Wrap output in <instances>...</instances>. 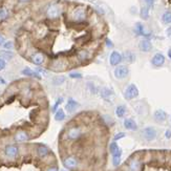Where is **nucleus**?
<instances>
[{
    "mask_svg": "<svg viewBox=\"0 0 171 171\" xmlns=\"http://www.w3.org/2000/svg\"><path fill=\"white\" fill-rule=\"evenodd\" d=\"M83 134V129L80 126H71L66 131V138L69 141H76Z\"/></svg>",
    "mask_w": 171,
    "mask_h": 171,
    "instance_id": "1",
    "label": "nucleus"
},
{
    "mask_svg": "<svg viewBox=\"0 0 171 171\" xmlns=\"http://www.w3.org/2000/svg\"><path fill=\"white\" fill-rule=\"evenodd\" d=\"M139 97V88L135 84H129L124 90V98L127 101L134 100Z\"/></svg>",
    "mask_w": 171,
    "mask_h": 171,
    "instance_id": "2",
    "label": "nucleus"
},
{
    "mask_svg": "<svg viewBox=\"0 0 171 171\" xmlns=\"http://www.w3.org/2000/svg\"><path fill=\"white\" fill-rule=\"evenodd\" d=\"M141 135L145 141L151 142L156 139V137H158V132H156V130L153 128V127H145V128L142 129Z\"/></svg>",
    "mask_w": 171,
    "mask_h": 171,
    "instance_id": "3",
    "label": "nucleus"
},
{
    "mask_svg": "<svg viewBox=\"0 0 171 171\" xmlns=\"http://www.w3.org/2000/svg\"><path fill=\"white\" fill-rule=\"evenodd\" d=\"M61 13H62V7L58 3H54L48 7L46 15L50 19H56L58 17H60Z\"/></svg>",
    "mask_w": 171,
    "mask_h": 171,
    "instance_id": "4",
    "label": "nucleus"
},
{
    "mask_svg": "<svg viewBox=\"0 0 171 171\" xmlns=\"http://www.w3.org/2000/svg\"><path fill=\"white\" fill-rule=\"evenodd\" d=\"M4 155L8 160H14L19 154V148L16 145H7L4 147Z\"/></svg>",
    "mask_w": 171,
    "mask_h": 171,
    "instance_id": "5",
    "label": "nucleus"
},
{
    "mask_svg": "<svg viewBox=\"0 0 171 171\" xmlns=\"http://www.w3.org/2000/svg\"><path fill=\"white\" fill-rule=\"evenodd\" d=\"M114 75L118 80H123V79H125V78L128 77L129 68L127 67L126 65H119L115 68Z\"/></svg>",
    "mask_w": 171,
    "mask_h": 171,
    "instance_id": "6",
    "label": "nucleus"
},
{
    "mask_svg": "<svg viewBox=\"0 0 171 171\" xmlns=\"http://www.w3.org/2000/svg\"><path fill=\"white\" fill-rule=\"evenodd\" d=\"M71 18L76 22H82L86 19V12L83 7H76L71 13Z\"/></svg>",
    "mask_w": 171,
    "mask_h": 171,
    "instance_id": "7",
    "label": "nucleus"
},
{
    "mask_svg": "<svg viewBox=\"0 0 171 171\" xmlns=\"http://www.w3.org/2000/svg\"><path fill=\"white\" fill-rule=\"evenodd\" d=\"M63 166L67 170H75L79 166V161L75 156H67L63 160Z\"/></svg>",
    "mask_w": 171,
    "mask_h": 171,
    "instance_id": "8",
    "label": "nucleus"
},
{
    "mask_svg": "<svg viewBox=\"0 0 171 171\" xmlns=\"http://www.w3.org/2000/svg\"><path fill=\"white\" fill-rule=\"evenodd\" d=\"M122 60H123V56L117 51H114L110 54V56H109V63H110L111 66H115L117 67V66L121 65Z\"/></svg>",
    "mask_w": 171,
    "mask_h": 171,
    "instance_id": "9",
    "label": "nucleus"
},
{
    "mask_svg": "<svg viewBox=\"0 0 171 171\" xmlns=\"http://www.w3.org/2000/svg\"><path fill=\"white\" fill-rule=\"evenodd\" d=\"M128 171H141L142 169V162L139 158H132L128 162Z\"/></svg>",
    "mask_w": 171,
    "mask_h": 171,
    "instance_id": "10",
    "label": "nucleus"
},
{
    "mask_svg": "<svg viewBox=\"0 0 171 171\" xmlns=\"http://www.w3.org/2000/svg\"><path fill=\"white\" fill-rule=\"evenodd\" d=\"M151 64L155 67H161L165 64V57L163 54L158 53L152 57L151 59Z\"/></svg>",
    "mask_w": 171,
    "mask_h": 171,
    "instance_id": "11",
    "label": "nucleus"
},
{
    "mask_svg": "<svg viewBox=\"0 0 171 171\" xmlns=\"http://www.w3.org/2000/svg\"><path fill=\"white\" fill-rule=\"evenodd\" d=\"M78 107H79V103L75 99H72V98H69L65 105V110L69 112V114H71V112H75L77 110Z\"/></svg>",
    "mask_w": 171,
    "mask_h": 171,
    "instance_id": "12",
    "label": "nucleus"
},
{
    "mask_svg": "<svg viewBox=\"0 0 171 171\" xmlns=\"http://www.w3.org/2000/svg\"><path fill=\"white\" fill-rule=\"evenodd\" d=\"M139 48L144 53H148L152 50V44L149 39H143L139 43Z\"/></svg>",
    "mask_w": 171,
    "mask_h": 171,
    "instance_id": "13",
    "label": "nucleus"
},
{
    "mask_svg": "<svg viewBox=\"0 0 171 171\" xmlns=\"http://www.w3.org/2000/svg\"><path fill=\"white\" fill-rule=\"evenodd\" d=\"M123 124H124V127H125L126 129L130 130V131H135V130H138V124L135 123V121L131 118L125 119Z\"/></svg>",
    "mask_w": 171,
    "mask_h": 171,
    "instance_id": "14",
    "label": "nucleus"
},
{
    "mask_svg": "<svg viewBox=\"0 0 171 171\" xmlns=\"http://www.w3.org/2000/svg\"><path fill=\"white\" fill-rule=\"evenodd\" d=\"M28 139H30V135H28V133L27 131H24V130H20L15 134V137H14V140L16 142H18V143H23V142H27Z\"/></svg>",
    "mask_w": 171,
    "mask_h": 171,
    "instance_id": "15",
    "label": "nucleus"
},
{
    "mask_svg": "<svg viewBox=\"0 0 171 171\" xmlns=\"http://www.w3.org/2000/svg\"><path fill=\"white\" fill-rule=\"evenodd\" d=\"M99 94L101 95V98L104 100H106V101H109L110 100V98L111 97H114V95H115V92L112 89L110 88H108V87H103L101 90L99 91Z\"/></svg>",
    "mask_w": 171,
    "mask_h": 171,
    "instance_id": "16",
    "label": "nucleus"
},
{
    "mask_svg": "<svg viewBox=\"0 0 171 171\" xmlns=\"http://www.w3.org/2000/svg\"><path fill=\"white\" fill-rule=\"evenodd\" d=\"M134 32H135V34L138 35V36H143V37H150L151 35H150L149 33H147L146 31H145V27H144V25L142 24V23H137L135 24V27H134Z\"/></svg>",
    "mask_w": 171,
    "mask_h": 171,
    "instance_id": "17",
    "label": "nucleus"
},
{
    "mask_svg": "<svg viewBox=\"0 0 171 171\" xmlns=\"http://www.w3.org/2000/svg\"><path fill=\"white\" fill-rule=\"evenodd\" d=\"M44 60H45L44 55L41 53H36L32 56V62H33L35 65H38V66L42 65L43 63H44Z\"/></svg>",
    "mask_w": 171,
    "mask_h": 171,
    "instance_id": "18",
    "label": "nucleus"
},
{
    "mask_svg": "<svg viewBox=\"0 0 171 171\" xmlns=\"http://www.w3.org/2000/svg\"><path fill=\"white\" fill-rule=\"evenodd\" d=\"M22 75H24V76L27 77H32V78H35V79H41V75L38 74L36 71H33V69H31L30 67H25L22 69Z\"/></svg>",
    "mask_w": 171,
    "mask_h": 171,
    "instance_id": "19",
    "label": "nucleus"
},
{
    "mask_svg": "<svg viewBox=\"0 0 171 171\" xmlns=\"http://www.w3.org/2000/svg\"><path fill=\"white\" fill-rule=\"evenodd\" d=\"M37 154L40 159H45L50 155V149L44 145H40V146L37 147Z\"/></svg>",
    "mask_w": 171,
    "mask_h": 171,
    "instance_id": "20",
    "label": "nucleus"
},
{
    "mask_svg": "<svg viewBox=\"0 0 171 171\" xmlns=\"http://www.w3.org/2000/svg\"><path fill=\"white\" fill-rule=\"evenodd\" d=\"M167 112L164 111L163 109H158V110L154 111V114H153V118H154L155 121L158 122H164L166 121L167 119Z\"/></svg>",
    "mask_w": 171,
    "mask_h": 171,
    "instance_id": "21",
    "label": "nucleus"
},
{
    "mask_svg": "<svg viewBox=\"0 0 171 171\" xmlns=\"http://www.w3.org/2000/svg\"><path fill=\"white\" fill-rule=\"evenodd\" d=\"M127 114V109L126 107L124 105H119L117 106V108H115V115H117L118 118H124Z\"/></svg>",
    "mask_w": 171,
    "mask_h": 171,
    "instance_id": "22",
    "label": "nucleus"
},
{
    "mask_svg": "<svg viewBox=\"0 0 171 171\" xmlns=\"http://www.w3.org/2000/svg\"><path fill=\"white\" fill-rule=\"evenodd\" d=\"M123 59L128 63H133L135 61V55H134V53H132V51H127L123 55Z\"/></svg>",
    "mask_w": 171,
    "mask_h": 171,
    "instance_id": "23",
    "label": "nucleus"
},
{
    "mask_svg": "<svg viewBox=\"0 0 171 171\" xmlns=\"http://www.w3.org/2000/svg\"><path fill=\"white\" fill-rule=\"evenodd\" d=\"M90 58V53L87 50H82L78 53V59L80 61H87Z\"/></svg>",
    "mask_w": 171,
    "mask_h": 171,
    "instance_id": "24",
    "label": "nucleus"
},
{
    "mask_svg": "<svg viewBox=\"0 0 171 171\" xmlns=\"http://www.w3.org/2000/svg\"><path fill=\"white\" fill-rule=\"evenodd\" d=\"M121 159H122V150H120L115 154L112 155V165L115 167H118L121 164Z\"/></svg>",
    "mask_w": 171,
    "mask_h": 171,
    "instance_id": "25",
    "label": "nucleus"
},
{
    "mask_svg": "<svg viewBox=\"0 0 171 171\" xmlns=\"http://www.w3.org/2000/svg\"><path fill=\"white\" fill-rule=\"evenodd\" d=\"M0 57H1V59L3 60H11L13 59L14 57V54L12 53L11 51H0Z\"/></svg>",
    "mask_w": 171,
    "mask_h": 171,
    "instance_id": "26",
    "label": "nucleus"
},
{
    "mask_svg": "<svg viewBox=\"0 0 171 171\" xmlns=\"http://www.w3.org/2000/svg\"><path fill=\"white\" fill-rule=\"evenodd\" d=\"M65 117H66V115H65V112H64V110L63 109H61V108H59L57 110V112H55V120L56 121H63L65 119Z\"/></svg>",
    "mask_w": 171,
    "mask_h": 171,
    "instance_id": "27",
    "label": "nucleus"
},
{
    "mask_svg": "<svg viewBox=\"0 0 171 171\" xmlns=\"http://www.w3.org/2000/svg\"><path fill=\"white\" fill-rule=\"evenodd\" d=\"M162 21H163V23H165V24H170L171 23V12H169V11L165 12L163 15H162Z\"/></svg>",
    "mask_w": 171,
    "mask_h": 171,
    "instance_id": "28",
    "label": "nucleus"
},
{
    "mask_svg": "<svg viewBox=\"0 0 171 171\" xmlns=\"http://www.w3.org/2000/svg\"><path fill=\"white\" fill-rule=\"evenodd\" d=\"M120 147H119V145L117 144V142H112V143L109 145V152L111 153V155L115 154L118 151H120Z\"/></svg>",
    "mask_w": 171,
    "mask_h": 171,
    "instance_id": "29",
    "label": "nucleus"
},
{
    "mask_svg": "<svg viewBox=\"0 0 171 171\" xmlns=\"http://www.w3.org/2000/svg\"><path fill=\"white\" fill-rule=\"evenodd\" d=\"M141 17L144 20H147L149 18V7H143L141 10Z\"/></svg>",
    "mask_w": 171,
    "mask_h": 171,
    "instance_id": "30",
    "label": "nucleus"
},
{
    "mask_svg": "<svg viewBox=\"0 0 171 171\" xmlns=\"http://www.w3.org/2000/svg\"><path fill=\"white\" fill-rule=\"evenodd\" d=\"M62 103H63V98H58V99L56 100V102H55V104H54L53 108H51L53 112H57V110L59 109V107Z\"/></svg>",
    "mask_w": 171,
    "mask_h": 171,
    "instance_id": "31",
    "label": "nucleus"
},
{
    "mask_svg": "<svg viewBox=\"0 0 171 171\" xmlns=\"http://www.w3.org/2000/svg\"><path fill=\"white\" fill-rule=\"evenodd\" d=\"M64 81H65V78H64V77H56V78H54L53 84H54V85L59 86V85H61L62 83H64Z\"/></svg>",
    "mask_w": 171,
    "mask_h": 171,
    "instance_id": "32",
    "label": "nucleus"
},
{
    "mask_svg": "<svg viewBox=\"0 0 171 171\" xmlns=\"http://www.w3.org/2000/svg\"><path fill=\"white\" fill-rule=\"evenodd\" d=\"M125 137H126V133L125 132H119L114 137V142H117V141L121 140V139H123V138H125Z\"/></svg>",
    "mask_w": 171,
    "mask_h": 171,
    "instance_id": "33",
    "label": "nucleus"
},
{
    "mask_svg": "<svg viewBox=\"0 0 171 171\" xmlns=\"http://www.w3.org/2000/svg\"><path fill=\"white\" fill-rule=\"evenodd\" d=\"M7 17V13L5 11V8L0 7V20H4Z\"/></svg>",
    "mask_w": 171,
    "mask_h": 171,
    "instance_id": "34",
    "label": "nucleus"
},
{
    "mask_svg": "<svg viewBox=\"0 0 171 171\" xmlns=\"http://www.w3.org/2000/svg\"><path fill=\"white\" fill-rule=\"evenodd\" d=\"M69 77H71V79H81V78H82V75H81L80 72L72 71V72L69 74Z\"/></svg>",
    "mask_w": 171,
    "mask_h": 171,
    "instance_id": "35",
    "label": "nucleus"
},
{
    "mask_svg": "<svg viewBox=\"0 0 171 171\" xmlns=\"http://www.w3.org/2000/svg\"><path fill=\"white\" fill-rule=\"evenodd\" d=\"M3 47H4V50L5 51H10V50H12L13 48V42L12 41H7L3 44Z\"/></svg>",
    "mask_w": 171,
    "mask_h": 171,
    "instance_id": "36",
    "label": "nucleus"
},
{
    "mask_svg": "<svg viewBox=\"0 0 171 171\" xmlns=\"http://www.w3.org/2000/svg\"><path fill=\"white\" fill-rule=\"evenodd\" d=\"M87 86H88V89H90V91L92 92V94H95V92H98L97 88H95V84H94V83L89 82V83L87 84Z\"/></svg>",
    "mask_w": 171,
    "mask_h": 171,
    "instance_id": "37",
    "label": "nucleus"
},
{
    "mask_svg": "<svg viewBox=\"0 0 171 171\" xmlns=\"http://www.w3.org/2000/svg\"><path fill=\"white\" fill-rule=\"evenodd\" d=\"M5 66H7L5 60H3V59H1V58H0V71H3V69L5 68Z\"/></svg>",
    "mask_w": 171,
    "mask_h": 171,
    "instance_id": "38",
    "label": "nucleus"
},
{
    "mask_svg": "<svg viewBox=\"0 0 171 171\" xmlns=\"http://www.w3.org/2000/svg\"><path fill=\"white\" fill-rule=\"evenodd\" d=\"M145 2H146V4L148 5L149 7H151L153 3H154V0H145Z\"/></svg>",
    "mask_w": 171,
    "mask_h": 171,
    "instance_id": "39",
    "label": "nucleus"
},
{
    "mask_svg": "<svg viewBox=\"0 0 171 171\" xmlns=\"http://www.w3.org/2000/svg\"><path fill=\"white\" fill-rule=\"evenodd\" d=\"M165 137L167 139H171V129H167L166 132H165Z\"/></svg>",
    "mask_w": 171,
    "mask_h": 171,
    "instance_id": "40",
    "label": "nucleus"
},
{
    "mask_svg": "<svg viewBox=\"0 0 171 171\" xmlns=\"http://www.w3.org/2000/svg\"><path fill=\"white\" fill-rule=\"evenodd\" d=\"M46 171H59V169H58V167H56V166H51L50 168H47Z\"/></svg>",
    "mask_w": 171,
    "mask_h": 171,
    "instance_id": "41",
    "label": "nucleus"
},
{
    "mask_svg": "<svg viewBox=\"0 0 171 171\" xmlns=\"http://www.w3.org/2000/svg\"><path fill=\"white\" fill-rule=\"evenodd\" d=\"M5 43V40H4V37L2 35H0V46H3V44Z\"/></svg>",
    "mask_w": 171,
    "mask_h": 171,
    "instance_id": "42",
    "label": "nucleus"
},
{
    "mask_svg": "<svg viewBox=\"0 0 171 171\" xmlns=\"http://www.w3.org/2000/svg\"><path fill=\"white\" fill-rule=\"evenodd\" d=\"M166 35H167L168 38L171 39V27L167 28V31H166Z\"/></svg>",
    "mask_w": 171,
    "mask_h": 171,
    "instance_id": "43",
    "label": "nucleus"
},
{
    "mask_svg": "<svg viewBox=\"0 0 171 171\" xmlns=\"http://www.w3.org/2000/svg\"><path fill=\"white\" fill-rule=\"evenodd\" d=\"M106 44H107V46H108V47H111V46H114V44H112V43L110 42V40H109V39L106 40Z\"/></svg>",
    "mask_w": 171,
    "mask_h": 171,
    "instance_id": "44",
    "label": "nucleus"
},
{
    "mask_svg": "<svg viewBox=\"0 0 171 171\" xmlns=\"http://www.w3.org/2000/svg\"><path fill=\"white\" fill-rule=\"evenodd\" d=\"M5 81L3 80V78H0V84H4Z\"/></svg>",
    "mask_w": 171,
    "mask_h": 171,
    "instance_id": "45",
    "label": "nucleus"
},
{
    "mask_svg": "<svg viewBox=\"0 0 171 171\" xmlns=\"http://www.w3.org/2000/svg\"><path fill=\"white\" fill-rule=\"evenodd\" d=\"M168 57H169L170 59H171V50H169V51H168Z\"/></svg>",
    "mask_w": 171,
    "mask_h": 171,
    "instance_id": "46",
    "label": "nucleus"
},
{
    "mask_svg": "<svg viewBox=\"0 0 171 171\" xmlns=\"http://www.w3.org/2000/svg\"><path fill=\"white\" fill-rule=\"evenodd\" d=\"M20 2H27V1H30V0H19Z\"/></svg>",
    "mask_w": 171,
    "mask_h": 171,
    "instance_id": "47",
    "label": "nucleus"
},
{
    "mask_svg": "<svg viewBox=\"0 0 171 171\" xmlns=\"http://www.w3.org/2000/svg\"><path fill=\"white\" fill-rule=\"evenodd\" d=\"M61 171H66V170H61Z\"/></svg>",
    "mask_w": 171,
    "mask_h": 171,
    "instance_id": "48",
    "label": "nucleus"
},
{
    "mask_svg": "<svg viewBox=\"0 0 171 171\" xmlns=\"http://www.w3.org/2000/svg\"><path fill=\"white\" fill-rule=\"evenodd\" d=\"M170 121H171V119H170Z\"/></svg>",
    "mask_w": 171,
    "mask_h": 171,
    "instance_id": "49",
    "label": "nucleus"
}]
</instances>
